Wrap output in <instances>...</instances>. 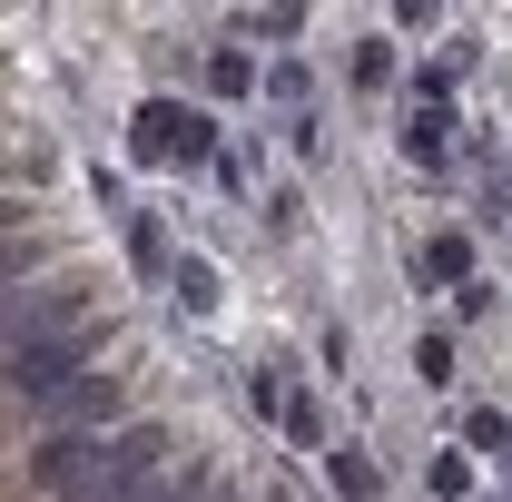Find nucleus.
Segmentation results:
<instances>
[{"mask_svg": "<svg viewBox=\"0 0 512 502\" xmlns=\"http://www.w3.org/2000/svg\"><path fill=\"white\" fill-rule=\"evenodd\" d=\"M227 148V128L188 109V99H138V119H128V158L138 168H207Z\"/></svg>", "mask_w": 512, "mask_h": 502, "instance_id": "nucleus-1", "label": "nucleus"}, {"mask_svg": "<svg viewBox=\"0 0 512 502\" xmlns=\"http://www.w3.org/2000/svg\"><path fill=\"white\" fill-rule=\"evenodd\" d=\"M89 355H99V335H89V325H69V335H30V345H10V355H0V375H10L20 404H50L60 384L89 375Z\"/></svg>", "mask_w": 512, "mask_h": 502, "instance_id": "nucleus-2", "label": "nucleus"}, {"mask_svg": "<svg viewBox=\"0 0 512 502\" xmlns=\"http://www.w3.org/2000/svg\"><path fill=\"white\" fill-rule=\"evenodd\" d=\"M40 424H50V434H109V424H128V384L89 365L79 384H60V394L40 404Z\"/></svg>", "mask_w": 512, "mask_h": 502, "instance_id": "nucleus-3", "label": "nucleus"}, {"mask_svg": "<svg viewBox=\"0 0 512 502\" xmlns=\"http://www.w3.org/2000/svg\"><path fill=\"white\" fill-rule=\"evenodd\" d=\"M394 148H404L414 168H444V158H453V99L414 89V99H404V128H394Z\"/></svg>", "mask_w": 512, "mask_h": 502, "instance_id": "nucleus-4", "label": "nucleus"}, {"mask_svg": "<svg viewBox=\"0 0 512 502\" xmlns=\"http://www.w3.org/2000/svg\"><path fill=\"white\" fill-rule=\"evenodd\" d=\"M69 325H89V296H79V286H30V296H10V345L69 335Z\"/></svg>", "mask_w": 512, "mask_h": 502, "instance_id": "nucleus-5", "label": "nucleus"}, {"mask_svg": "<svg viewBox=\"0 0 512 502\" xmlns=\"http://www.w3.org/2000/svg\"><path fill=\"white\" fill-rule=\"evenodd\" d=\"M99 443H109V434H50L40 453H30V483H40V493H69V483H89V473H99Z\"/></svg>", "mask_w": 512, "mask_h": 502, "instance_id": "nucleus-6", "label": "nucleus"}, {"mask_svg": "<svg viewBox=\"0 0 512 502\" xmlns=\"http://www.w3.org/2000/svg\"><path fill=\"white\" fill-rule=\"evenodd\" d=\"M256 89H266V99L286 109V128H296V119H316V69L296 60V50H276V60H266V79H256Z\"/></svg>", "mask_w": 512, "mask_h": 502, "instance_id": "nucleus-7", "label": "nucleus"}, {"mask_svg": "<svg viewBox=\"0 0 512 502\" xmlns=\"http://www.w3.org/2000/svg\"><path fill=\"white\" fill-rule=\"evenodd\" d=\"M119 227H128V266H138V276H168V266H178V256H168V227H158L148 207H119Z\"/></svg>", "mask_w": 512, "mask_h": 502, "instance_id": "nucleus-8", "label": "nucleus"}, {"mask_svg": "<svg viewBox=\"0 0 512 502\" xmlns=\"http://www.w3.org/2000/svg\"><path fill=\"white\" fill-rule=\"evenodd\" d=\"M168 306H178V315H217V266H197V256L168 266Z\"/></svg>", "mask_w": 512, "mask_h": 502, "instance_id": "nucleus-9", "label": "nucleus"}, {"mask_svg": "<svg viewBox=\"0 0 512 502\" xmlns=\"http://www.w3.org/2000/svg\"><path fill=\"white\" fill-rule=\"evenodd\" d=\"M414 266H424V276H444V286H463V276H473V237H424V256H414Z\"/></svg>", "mask_w": 512, "mask_h": 502, "instance_id": "nucleus-10", "label": "nucleus"}, {"mask_svg": "<svg viewBox=\"0 0 512 502\" xmlns=\"http://www.w3.org/2000/svg\"><path fill=\"white\" fill-rule=\"evenodd\" d=\"M247 404L256 414H286V355H256L247 365Z\"/></svg>", "mask_w": 512, "mask_h": 502, "instance_id": "nucleus-11", "label": "nucleus"}, {"mask_svg": "<svg viewBox=\"0 0 512 502\" xmlns=\"http://www.w3.org/2000/svg\"><path fill=\"white\" fill-rule=\"evenodd\" d=\"M207 89H217V99H247V89H256V60H247V50H217V60H207Z\"/></svg>", "mask_w": 512, "mask_h": 502, "instance_id": "nucleus-12", "label": "nucleus"}, {"mask_svg": "<svg viewBox=\"0 0 512 502\" xmlns=\"http://www.w3.org/2000/svg\"><path fill=\"white\" fill-rule=\"evenodd\" d=\"M325 473H335L345 502H375V463H365V453H325Z\"/></svg>", "mask_w": 512, "mask_h": 502, "instance_id": "nucleus-13", "label": "nucleus"}, {"mask_svg": "<svg viewBox=\"0 0 512 502\" xmlns=\"http://www.w3.org/2000/svg\"><path fill=\"white\" fill-rule=\"evenodd\" d=\"M414 365H424V384H453V335H444V325L414 335Z\"/></svg>", "mask_w": 512, "mask_h": 502, "instance_id": "nucleus-14", "label": "nucleus"}, {"mask_svg": "<svg viewBox=\"0 0 512 502\" xmlns=\"http://www.w3.org/2000/svg\"><path fill=\"white\" fill-rule=\"evenodd\" d=\"M355 89H394V40H365L355 50Z\"/></svg>", "mask_w": 512, "mask_h": 502, "instance_id": "nucleus-15", "label": "nucleus"}, {"mask_svg": "<svg viewBox=\"0 0 512 502\" xmlns=\"http://www.w3.org/2000/svg\"><path fill=\"white\" fill-rule=\"evenodd\" d=\"M306 10H316V0H266V40H276V50H286V40H296V30H306Z\"/></svg>", "mask_w": 512, "mask_h": 502, "instance_id": "nucleus-16", "label": "nucleus"}, {"mask_svg": "<svg viewBox=\"0 0 512 502\" xmlns=\"http://www.w3.org/2000/svg\"><path fill=\"white\" fill-rule=\"evenodd\" d=\"M463 443H473V453H503L512 424H503V414H473V424H463Z\"/></svg>", "mask_w": 512, "mask_h": 502, "instance_id": "nucleus-17", "label": "nucleus"}, {"mask_svg": "<svg viewBox=\"0 0 512 502\" xmlns=\"http://www.w3.org/2000/svg\"><path fill=\"white\" fill-rule=\"evenodd\" d=\"M286 434H296V443H316V434H325V424H316V404H306L296 384H286Z\"/></svg>", "mask_w": 512, "mask_h": 502, "instance_id": "nucleus-18", "label": "nucleus"}, {"mask_svg": "<svg viewBox=\"0 0 512 502\" xmlns=\"http://www.w3.org/2000/svg\"><path fill=\"white\" fill-rule=\"evenodd\" d=\"M444 20V0H394V30H434Z\"/></svg>", "mask_w": 512, "mask_h": 502, "instance_id": "nucleus-19", "label": "nucleus"}, {"mask_svg": "<svg viewBox=\"0 0 512 502\" xmlns=\"http://www.w3.org/2000/svg\"><path fill=\"white\" fill-rule=\"evenodd\" d=\"M10 286H20V247H0V315H10Z\"/></svg>", "mask_w": 512, "mask_h": 502, "instance_id": "nucleus-20", "label": "nucleus"}, {"mask_svg": "<svg viewBox=\"0 0 512 502\" xmlns=\"http://www.w3.org/2000/svg\"><path fill=\"white\" fill-rule=\"evenodd\" d=\"M178 502H227V493H217V483H188V493H178Z\"/></svg>", "mask_w": 512, "mask_h": 502, "instance_id": "nucleus-21", "label": "nucleus"}, {"mask_svg": "<svg viewBox=\"0 0 512 502\" xmlns=\"http://www.w3.org/2000/svg\"><path fill=\"white\" fill-rule=\"evenodd\" d=\"M10 227H20V207H10V197H0V247H10Z\"/></svg>", "mask_w": 512, "mask_h": 502, "instance_id": "nucleus-22", "label": "nucleus"}, {"mask_svg": "<svg viewBox=\"0 0 512 502\" xmlns=\"http://www.w3.org/2000/svg\"><path fill=\"white\" fill-rule=\"evenodd\" d=\"M503 463H512V443H503Z\"/></svg>", "mask_w": 512, "mask_h": 502, "instance_id": "nucleus-23", "label": "nucleus"}]
</instances>
